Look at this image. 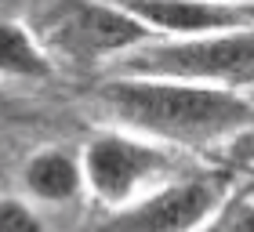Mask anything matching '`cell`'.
<instances>
[{"label":"cell","instance_id":"cell-1","mask_svg":"<svg viewBox=\"0 0 254 232\" xmlns=\"http://www.w3.org/2000/svg\"><path fill=\"white\" fill-rule=\"evenodd\" d=\"M98 106L113 116V127L145 134L175 153L229 145L240 131L254 127V98L244 91L203 87L186 80L117 76L98 84Z\"/></svg>","mask_w":254,"mask_h":232},{"label":"cell","instance_id":"cell-2","mask_svg":"<svg viewBox=\"0 0 254 232\" xmlns=\"http://www.w3.org/2000/svg\"><path fill=\"white\" fill-rule=\"evenodd\" d=\"M80 164H84L87 196L113 214L142 203L167 181L189 174L175 149L160 145L145 134L124 131V127L95 131L80 149Z\"/></svg>","mask_w":254,"mask_h":232},{"label":"cell","instance_id":"cell-3","mask_svg":"<svg viewBox=\"0 0 254 232\" xmlns=\"http://www.w3.org/2000/svg\"><path fill=\"white\" fill-rule=\"evenodd\" d=\"M117 76H156L244 91L254 84V29L207 33V37L186 40H153L120 58Z\"/></svg>","mask_w":254,"mask_h":232},{"label":"cell","instance_id":"cell-4","mask_svg":"<svg viewBox=\"0 0 254 232\" xmlns=\"http://www.w3.org/2000/svg\"><path fill=\"white\" fill-rule=\"evenodd\" d=\"M44 40L73 62L95 65L120 62L156 37L113 0H55L44 18Z\"/></svg>","mask_w":254,"mask_h":232},{"label":"cell","instance_id":"cell-5","mask_svg":"<svg viewBox=\"0 0 254 232\" xmlns=\"http://www.w3.org/2000/svg\"><path fill=\"white\" fill-rule=\"evenodd\" d=\"M233 196V178L222 171H189L167 181L164 189L145 196L113 218L98 232H200L222 214Z\"/></svg>","mask_w":254,"mask_h":232},{"label":"cell","instance_id":"cell-6","mask_svg":"<svg viewBox=\"0 0 254 232\" xmlns=\"http://www.w3.org/2000/svg\"><path fill=\"white\" fill-rule=\"evenodd\" d=\"M113 4L134 15L156 40L254 29V4H218V0H113Z\"/></svg>","mask_w":254,"mask_h":232},{"label":"cell","instance_id":"cell-7","mask_svg":"<svg viewBox=\"0 0 254 232\" xmlns=\"http://www.w3.org/2000/svg\"><path fill=\"white\" fill-rule=\"evenodd\" d=\"M22 192L33 207H69L87 192L80 153L62 145H44L22 164Z\"/></svg>","mask_w":254,"mask_h":232},{"label":"cell","instance_id":"cell-8","mask_svg":"<svg viewBox=\"0 0 254 232\" xmlns=\"http://www.w3.org/2000/svg\"><path fill=\"white\" fill-rule=\"evenodd\" d=\"M0 76L22 84H44L55 76L51 48L18 18H0Z\"/></svg>","mask_w":254,"mask_h":232},{"label":"cell","instance_id":"cell-9","mask_svg":"<svg viewBox=\"0 0 254 232\" xmlns=\"http://www.w3.org/2000/svg\"><path fill=\"white\" fill-rule=\"evenodd\" d=\"M0 232H48V225L26 196H0Z\"/></svg>","mask_w":254,"mask_h":232},{"label":"cell","instance_id":"cell-10","mask_svg":"<svg viewBox=\"0 0 254 232\" xmlns=\"http://www.w3.org/2000/svg\"><path fill=\"white\" fill-rule=\"evenodd\" d=\"M225 232H254V196H244V192H233L229 203L222 207L218 214Z\"/></svg>","mask_w":254,"mask_h":232},{"label":"cell","instance_id":"cell-11","mask_svg":"<svg viewBox=\"0 0 254 232\" xmlns=\"http://www.w3.org/2000/svg\"><path fill=\"white\" fill-rule=\"evenodd\" d=\"M225 160L233 167H254V127L240 131L233 142L225 145Z\"/></svg>","mask_w":254,"mask_h":232},{"label":"cell","instance_id":"cell-12","mask_svg":"<svg viewBox=\"0 0 254 232\" xmlns=\"http://www.w3.org/2000/svg\"><path fill=\"white\" fill-rule=\"evenodd\" d=\"M200 232H225V229H222V222H218V218H214V222L207 225V229H200Z\"/></svg>","mask_w":254,"mask_h":232},{"label":"cell","instance_id":"cell-13","mask_svg":"<svg viewBox=\"0 0 254 232\" xmlns=\"http://www.w3.org/2000/svg\"><path fill=\"white\" fill-rule=\"evenodd\" d=\"M218 4H254V0H218Z\"/></svg>","mask_w":254,"mask_h":232}]
</instances>
